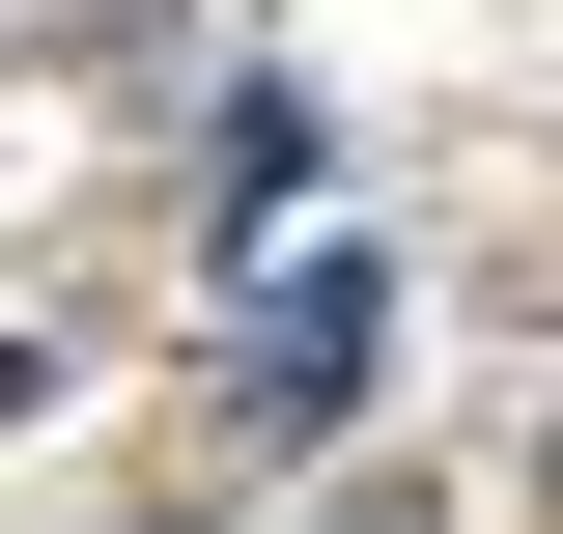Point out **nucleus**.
<instances>
[{"mask_svg": "<svg viewBox=\"0 0 563 534\" xmlns=\"http://www.w3.org/2000/svg\"><path fill=\"white\" fill-rule=\"evenodd\" d=\"M366 337H395V254H310V225H254V310H225V422L254 450H310V422H366Z\"/></svg>", "mask_w": 563, "mask_h": 534, "instance_id": "obj_1", "label": "nucleus"}]
</instances>
